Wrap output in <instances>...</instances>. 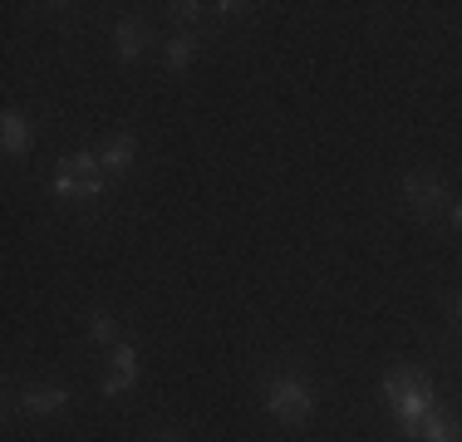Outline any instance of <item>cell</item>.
I'll list each match as a JSON object with an SVG mask.
<instances>
[{"instance_id": "cell-5", "label": "cell", "mask_w": 462, "mask_h": 442, "mask_svg": "<svg viewBox=\"0 0 462 442\" xmlns=\"http://www.w3.org/2000/svg\"><path fill=\"white\" fill-rule=\"evenodd\" d=\"M138 383V349L134 345H118L114 349V373L104 379V393L114 398V393H128Z\"/></svg>"}, {"instance_id": "cell-7", "label": "cell", "mask_w": 462, "mask_h": 442, "mask_svg": "<svg viewBox=\"0 0 462 442\" xmlns=\"http://www.w3.org/2000/svg\"><path fill=\"white\" fill-rule=\"evenodd\" d=\"M98 192H104V172L60 168V177H54V197H98Z\"/></svg>"}, {"instance_id": "cell-10", "label": "cell", "mask_w": 462, "mask_h": 442, "mask_svg": "<svg viewBox=\"0 0 462 442\" xmlns=\"http://www.w3.org/2000/svg\"><path fill=\"white\" fill-rule=\"evenodd\" d=\"M418 437H423V442H462V423L433 408V413L423 418V433H418Z\"/></svg>"}, {"instance_id": "cell-3", "label": "cell", "mask_w": 462, "mask_h": 442, "mask_svg": "<svg viewBox=\"0 0 462 442\" xmlns=\"http://www.w3.org/2000/svg\"><path fill=\"white\" fill-rule=\"evenodd\" d=\"M403 197H409V207L423 216H433L448 207V187H443V177H433V172H409L403 177Z\"/></svg>"}, {"instance_id": "cell-15", "label": "cell", "mask_w": 462, "mask_h": 442, "mask_svg": "<svg viewBox=\"0 0 462 442\" xmlns=\"http://www.w3.org/2000/svg\"><path fill=\"white\" fill-rule=\"evenodd\" d=\"M448 216H453V226L462 231V197H457V202H453V207H448Z\"/></svg>"}, {"instance_id": "cell-2", "label": "cell", "mask_w": 462, "mask_h": 442, "mask_svg": "<svg viewBox=\"0 0 462 442\" xmlns=\"http://www.w3.org/2000/svg\"><path fill=\"white\" fill-rule=\"evenodd\" d=\"M266 408L281 418V423H310L315 413V389L300 379V373H276V379L266 383Z\"/></svg>"}, {"instance_id": "cell-8", "label": "cell", "mask_w": 462, "mask_h": 442, "mask_svg": "<svg viewBox=\"0 0 462 442\" xmlns=\"http://www.w3.org/2000/svg\"><path fill=\"white\" fill-rule=\"evenodd\" d=\"M20 408H25L30 418H54V413H64L69 408V393L64 389H25V398H20Z\"/></svg>"}, {"instance_id": "cell-13", "label": "cell", "mask_w": 462, "mask_h": 442, "mask_svg": "<svg viewBox=\"0 0 462 442\" xmlns=\"http://www.w3.org/2000/svg\"><path fill=\"white\" fill-rule=\"evenodd\" d=\"M168 10H172V20H187V25H192L202 5H197V0H178V5H168Z\"/></svg>"}, {"instance_id": "cell-14", "label": "cell", "mask_w": 462, "mask_h": 442, "mask_svg": "<svg viewBox=\"0 0 462 442\" xmlns=\"http://www.w3.org/2000/svg\"><path fill=\"white\" fill-rule=\"evenodd\" d=\"M148 442H182V433H178V428H162V433H152Z\"/></svg>"}, {"instance_id": "cell-11", "label": "cell", "mask_w": 462, "mask_h": 442, "mask_svg": "<svg viewBox=\"0 0 462 442\" xmlns=\"http://www.w3.org/2000/svg\"><path fill=\"white\" fill-rule=\"evenodd\" d=\"M192 60H197V40L192 35H172L168 50H162V64H168V69H187Z\"/></svg>"}, {"instance_id": "cell-4", "label": "cell", "mask_w": 462, "mask_h": 442, "mask_svg": "<svg viewBox=\"0 0 462 442\" xmlns=\"http://www.w3.org/2000/svg\"><path fill=\"white\" fill-rule=\"evenodd\" d=\"M0 143H5L10 158H25V152L35 148V128H30V118L15 114V108H5V118H0Z\"/></svg>"}, {"instance_id": "cell-6", "label": "cell", "mask_w": 462, "mask_h": 442, "mask_svg": "<svg viewBox=\"0 0 462 442\" xmlns=\"http://www.w3.org/2000/svg\"><path fill=\"white\" fill-rule=\"evenodd\" d=\"M134 158H138V138H134V133H114V138L98 148V162H104V172H114V177L134 168Z\"/></svg>"}, {"instance_id": "cell-9", "label": "cell", "mask_w": 462, "mask_h": 442, "mask_svg": "<svg viewBox=\"0 0 462 442\" xmlns=\"http://www.w3.org/2000/svg\"><path fill=\"white\" fill-rule=\"evenodd\" d=\"M114 50H118V60H124V64H134L138 54L148 50V25H143V20H118Z\"/></svg>"}, {"instance_id": "cell-16", "label": "cell", "mask_w": 462, "mask_h": 442, "mask_svg": "<svg viewBox=\"0 0 462 442\" xmlns=\"http://www.w3.org/2000/svg\"><path fill=\"white\" fill-rule=\"evenodd\" d=\"M457 315H462V300H457Z\"/></svg>"}, {"instance_id": "cell-1", "label": "cell", "mask_w": 462, "mask_h": 442, "mask_svg": "<svg viewBox=\"0 0 462 442\" xmlns=\"http://www.w3.org/2000/svg\"><path fill=\"white\" fill-rule=\"evenodd\" d=\"M383 403L393 408V418H399L403 433L418 437L423 433V418L433 413V383H428L423 373H413V369H399V373L383 379Z\"/></svg>"}, {"instance_id": "cell-12", "label": "cell", "mask_w": 462, "mask_h": 442, "mask_svg": "<svg viewBox=\"0 0 462 442\" xmlns=\"http://www.w3.org/2000/svg\"><path fill=\"white\" fill-rule=\"evenodd\" d=\"M89 335L98 339V345H114V339H118V325H114V315H104V309H94V315H89Z\"/></svg>"}]
</instances>
